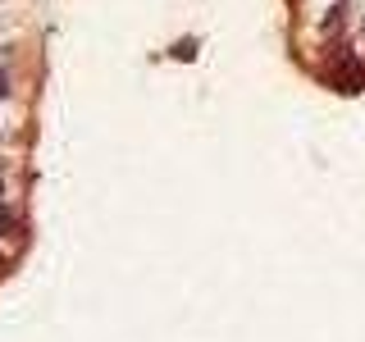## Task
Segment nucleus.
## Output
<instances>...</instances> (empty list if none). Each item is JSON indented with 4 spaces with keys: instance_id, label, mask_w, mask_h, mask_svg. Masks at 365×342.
Returning <instances> with one entry per match:
<instances>
[{
    "instance_id": "nucleus-1",
    "label": "nucleus",
    "mask_w": 365,
    "mask_h": 342,
    "mask_svg": "<svg viewBox=\"0 0 365 342\" xmlns=\"http://www.w3.org/2000/svg\"><path fill=\"white\" fill-rule=\"evenodd\" d=\"M0 91H5V73H0Z\"/></svg>"
}]
</instances>
